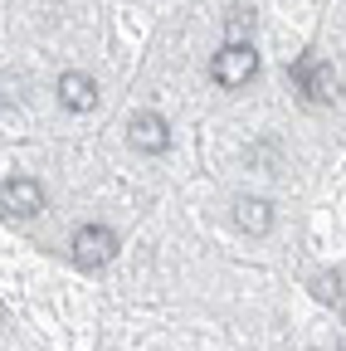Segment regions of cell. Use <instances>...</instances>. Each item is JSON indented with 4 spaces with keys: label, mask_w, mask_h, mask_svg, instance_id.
I'll list each match as a JSON object with an SVG mask.
<instances>
[{
    "label": "cell",
    "mask_w": 346,
    "mask_h": 351,
    "mask_svg": "<svg viewBox=\"0 0 346 351\" xmlns=\"http://www.w3.org/2000/svg\"><path fill=\"white\" fill-rule=\"evenodd\" d=\"M293 83L302 88V98L308 103H317V108H327V103H336V93H341V78H336V69L327 64V59H317V54H302L293 69Z\"/></svg>",
    "instance_id": "6da1fadb"
},
{
    "label": "cell",
    "mask_w": 346,
    "mask_h": 351,
    "mask_svg": "<svg viewBox=\"0 0 346 351\" xmlns=\"http://www.w3.org/2000/svg\"><path fill=\"white\" fill-rule=\"evenodd\" d=\"M73 263L78 269H103V263L117 258V234L108 225H78L73 230Z\"/></svg>",
    "instance_id": "7a4b0ae2"
},
{
    "label": "cell",
    "mask_w": 346,
    "mask_h": 351,
    "mask_svg": "<svg viewBox=\"0 0 346 351\" xmlns=\"http://www.w3.org/2000/svg\"><path fill=\"white\" fill-rule=\"evenodd\" d=\"M210 73H214V83H220V88H244V83H254V73H258L254 44H225V49L214 54Z\"/></svg>",
    "instance_id": "3957f363"
},
{
    "label": "cell",
    "mask_w": 346,
    "mask_h": 351,
    "mask_svg": "<svg viewBox=\"0 0 346 351\" xmlns=\"http://www.w3.org/2000/svg\"><path fill=\"white\" fill-rule=\"evenodd\" d=\"M0 210L10 219H34L45 210V186H39L34 176H10V181L0 186Z\"/></svg>",
    "instance_id": "277c9868"
},
{
    "label": "cell",
    "mask_w": 346,
    "mask_h": 351,
    "mask_svg": "<svg viewBox=\"0 0 346 351\" xmlns=\"http://www.w3.org/2000/svg\"><path fill=\"white\" fill-rule=\"evenodd\" d=\"M127 137H132V147L137 152H166L171 147V122L161 117V112H137L132 122H127Z\"/></svg>",
    "instance_id": "5b68a950"
},
{
    "label": "cell",
    "mask_w": 346,
    "mask_h": 351,
    "mask_svg": "<svg viewBox=\"0 0 346 351\" xmlns=\"http://www.w3.org/2000/svg\"><path fill=\"white\" fill-rule=\"evenodd\" d=\"M59 103L69 108V112H93L98 108V83L88 78V73H59Z\"/></svg>",
    "instance_id": "8992f818"
},
{
    "label": "cell",
    "mask_w": 346,
    "mask_h": 351,
    "mask_svg": "<svg viewBox=\"0 0 346 351\" xmlns=\"http://www.w3.org/2000/svg\"><path fill=\"white\" fill-rule=\"evenodd\" d=\"M234 225L244 234H269L273 230V205L264 195H239L234 200Z\"/></svg>",
    "instance_id": "52a82bcc"
},
{
    "label": "cell",
    "mask_w": 346,
    "mask_h": 351,
    "mask_svg": "<svg viewBox=\"0 0 346 351\" xmlns=\"http://www.w3.org/2000/svg\"><path fill=\"white\" fill-rule=\"evenodd\" d=\"M249 25H254V15H249V10H230V20H225V29H230V44H244Z\"/></svg>",
    "instance_id": "ba28073f"
},
{
    "label": "cell",
    "mask_w": 346,
    "mask_h": 351,
    "mask_svg": "<svg viewBox=\"0 0 346 351\" xmlns=\"http://www.w3.org/2000/svg\"><path fill=\"white\" fill-rule=\"evenodd\" d=\"M312 293H317L322 302H332V298L341 293V278H336V274H317V278H312Z\"/></svg>",
    "instance_id": "9c48e42d"
},
{
    "label": "cell",
    "mask_w": 346,
    "mask_h": 351,
    "mask_svg": "<svg viewBox=\"0 0 346 351\" xmlns=\"http://www.w3.org/2000/svg\"><path fill=\"white\" fill-rule=\"evenodd\" d=\"M336 351H346V346H336Z\"/></svg>",
    "instance_id": "30bf717a"
}]
</instances>
